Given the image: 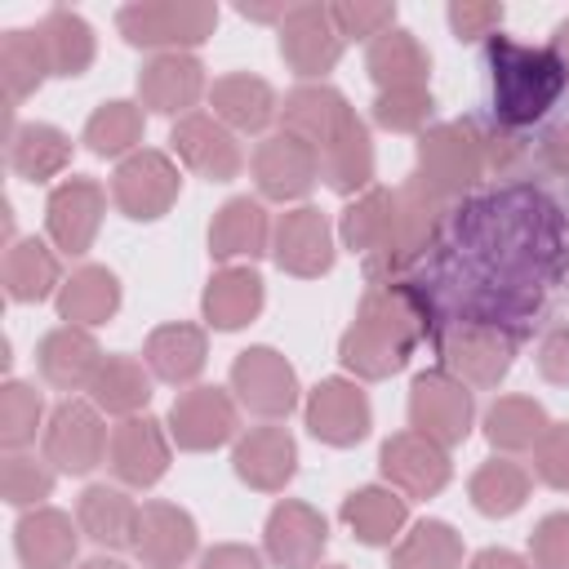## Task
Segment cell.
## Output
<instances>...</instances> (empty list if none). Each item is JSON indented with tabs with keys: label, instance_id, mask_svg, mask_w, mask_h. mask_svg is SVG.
I'll use <instances>...</instances> for the list:
<instances>
[{
	"label": "cell",
	"instance_id": "cell-1",
	"mask_svg": "<svg viewBox=\"0 0 569 569\" xmlns=\"http://www.w3.org/2000/svg\"><path fill=\"white\" fill-rule=\"evenodd\" d=\"M440 262L418 284L436 320H489L525 333L547 289L565 271V218L551 196L529 182L498 187L449 209ZM440 333V329H436Z\"/></svg>",
	"mask_w": 569,
	"mask_h": 569
},
{
	"label": "cell",
	"instance_id": "cell-2",
	"mask_svg": "<svg viewBox=\"0 0 569 569\" xmlns=\"http://www.w3.org/2000/svg\"><path fill=\"white\" fill-rule=\"evenodd\" d=\"M449 200L436 196L418 173L409 182L391 187H369L342 209L338 236L342 244L365 262L369 280H400L427 253L440 244L445 222H449Z\"/></svg>",
	"mask_w": 569,
	"mask_h": 569
},
{
	"label": "cell",
	"instance_id": "cell-3",
	"mask_svg": "<svg viewBox=\"0 0 569 569\" xmlns=\"http://www.w3.org/2000/svg\"><path fill=\"white\" fill-rule=\"evenodd\" d=\"M440 320L427 289L413 276L400 280H369L360 293L356 320L338 338V360L356 382H382L409 365L418 342L436 338Z\"/></svg>",
	"mask_w": 569,
	"mask_h": 569
},
{
	"label": "cell",
	"instance_id": "cell-4",
	"mask_svg": "<svg viewBox=\"0 0 569 569\" xmlns=\"http://www.w3.org/2000/svg\"><path fill=\"white\" fill-rule=\"evenodd\" d=\"M485 62L493 84V120L507 129L542 120L565 93V67L551 44H520L511 36H493L485 44Z\"/></svg>",
	"mask_w": 569,
	"mask_h": 569
},
{
	"label": "cell",
	"instance_id": "cell-5",
	"mask_svg": "<svg viewBox=\"0 0 569 569\" xmlns=\"http://www.w3.org/2000/svg\"><path fill=\"white\" fill-rule=\"evenodd\" d=\"M116 27L133 49L191 53L218 27L213 0H138L116 9Z\"/></svg>",
	"mask_w": 569,
	"mask_h": 569
},
{
	"label": "cell",
	"instance_id": "cell-6",
	"mask_svg": "<svg viewBox=\"0 0 569 569\" xmlns=\"http://www.w3.org/2000/svg\"><path fill=\"white\" fill-rule=\"evenodd\" d=\"M485 138L476 120H445L418 133V178L449 204L485 178Z\"/></svg>",
	"mask_w": 569,
	"mask_h": 569
},
{
	"label": "cell",
	"instance_id": "cell-7",
	"mask_svg": "<svg viewBox=\"0 0 569 569\" xmlns=\"http://www.w3.org/2000/svg\"><path fill=\"white\" fill-rule=\"evenodd\" d=\"M436 347H440V369H449L458 382L498 387L516 365L520 333L489 320H449L440 325Z\"/></svg>",
	"mask_w": 569,
	"mask_h": 569
},
{
	"label": "cell",
	"instance_id": "cell-8",
	"mask_svg": "<svg viewBox=\"0 0 569 569\" xmlns=\"http://www.w3.org/2000/svg\"><path fill=\"white\" fill-rule=\"evenodd\" d=\"M178 191H182V173H178V164H173L164 151H156V147H138V151L124 156V160L116 164V173H111V200H116V209H120L124 218H133V222H156V218H164V213L173 209Z\"/></svg>",
	"mask_w": 569,
	"mask_h": 569
},
{
	"label": "cell",
	"instance_id": "cell-9",
	"mask_svg": "<svg viewBox=\"0 0 569 569\" xmlns=\"http://www.w3.org/2000/svg\"><path fill=\"white\" fill-rule=\"evenodd\" d=\"M471 418H476V400H471L467 382H458L449 369H422L413 378V387H409V427L413 431L453 449L471 436Z\"/></svg>",
	"mask_w": 569,
	"mask_h": 569
},
{
	"label": "cell",
	"instance_id": "cell-10",
	"mask_svg": "<svg viewBox=\"0 0 569 569\" xmlns=\"http://www.w3.org/2000/svg\"><path fill=\"white\" fill-rule=\"evenodd\" d=\"M107 445H111V436H107L102 409L93 400L67 396L44 422V462L62 476H89L107 458Z\"/></svg>",
	"mask_w": 569,
	"mask_h": 569
},
{
	"label": "cell",
	"instance_id": "cell-11",
	"mask_svg": "<svg viewBox=\"0 0 569 569\" xmlns=\"http://www.w3.org/2000/svg\"><path fill=\"white\" fill-rule=\"evenodd\" d=\"M276 36H280V58H284V67H289L293 76H302L307 84H316L325 71H333L338 58H342V49H347V40H342V31H338L329 4H320V0L293 4V9L284 13V22H280Z\"/></svg>",
	"mask_w": 569,
	"mask_h": 569
},
{
	"label": "cell",
	"instance_id": "cell-12",
	"mask_svg": "<svg viewBox=\"0 0 569 569\" xmlns=\"http://www.w3.org/2000/svg\"><path fill=\"white\" fill-rule=\"evenodd\" d=\"M231 391L249 413L276 422L298 405V373L276 347H244L231 360Z\"/></svg>",
	"mask_w": 569,
	"mask_h": 569
},
{
	"label": "cell",
	"instance_id": "cell-13",
	"mask_svg": "<svg viewBox=\"0 0 569 569\" xmlns=\"http://www.w3.org/2000/svg\"><path fill=\"white\" fill-rule=\"evenodd\" d=\"M169 440L187 453H209V449H222L236 427H240V413H236V400L231 391L222 387H187L178 391V400L169 405Z\"/></svg>",
	"mask_w": 569,
	"mask_h": 569
},
{
	"label": "cell",
	"instance_id": "cell-14",
	"mask_svg": "<svg viewBox=\"0 0 569 569\" xmlns=\"http://www.w3.org/2000/svg\"><path fill=\"white\" fill-rule=\"evenodd\" d=\"M378 467H382L387 485L396 493H405V498H436L449 485V476H453L449 449L436 445L431 436L413 431V427H405V431H396V436L382 440Z\"/></svg>",
	"mask_w": 569,
	"mask_h": 569
},
{
	"label": "cell",
	"instance_id": "cell-15",
	"mask_svg": "<svg viewBox=\"0 0 569 569\" xmlns=\"http://www.w3.org/2000/svg\"><path fill=\"white\" fill-rule=\"evenodd\" d=\"M307 431L320 440V445H333V449H351L369 436L373 427V409H369V396L356 378H320L311 391H307Z\"/></svg>",
	"mask_w": 569,
	"mask_h": 569
},
{
	"label": "cell",
	"instance_id": "cell-16",
	"mask_svg": "<svg viewBox=\"0 0 569 569\" xmlns=\"http://www.w3.org/2000/svg\"><path fill=\"white\" fill-rule=\"evenodd\" d=\"M102 213H107L102 182L76 173V178H67V182H58L49 191V200H44V231H49L53 249L80 258V253L93 249L98 227H102Z\"/></svg>",
	"mask_w": 569,
	"mask_h": 569
},
{
	"label": "cell",
	"instance_id": "cell-17",
	"mask_svg": "<svg viewBox=\"0 0 569 569\" xmlns=\"http://www.w3.org/2000/svg\"><path fill=\"white\" fill-rule=\"evenodd\" d=\"M169 147L204 182H231L240 173V164H244V151H240L236 133L209 111H191V116L173 120Z\"/></svg>",
	"mask_w": 569,
	"mask_h": 569
},
{
	"label": "cell",
	"instance_id": "cell-18",
	"mask_svg": "<svg viewBox=\"0 0 569 569\" xmlns=\"http://www.w3.org/2000/svg\"><path fill=\"white\" fill-rule=\"evenodd\" d=\"M329 547V520L298 498H284L271 507L262 525V551L276 569H316Z\"/></svg>",
	"mask_w": 569,
	"mask_h": 569
},
{
	"label": "cell",
	"instance_id": "cell-19",
	"mask_svg": "<svg viewBox=\"0 0 569 569\" xmlns=\"http://www.w3.org/2000/svg\"><path fill=\"white\" fill-rule=\"evenodd\" d=\"M107 462H111V471H116L120 485H129V489H151V485L169 471V431H164V422L151 418V413L120 418V422L111 427Z\"/></svg>",
	"mask_w": 569,
	"mask_h": 569
},
{
	"label": "cell",
	"instance_id": "cell-20",
	"mask_svg": "<svg viewBox=\"0 0 569 569\" xmlns=\"http://www.w3.org/2000/svg\"><path fill=\"white\" fill-rule=\"evenodd\" d=\"M320 178V156L311 142L293 138V133H271L258 142L253 151V182H258V196L262 200H302Z\"/></svg>",
	"mask_w": 569,
	"mask_h": 569
},
{
	"label": "cell",
	"instance_id": "cell-21",
	"mask_svg": "<svg viewBox=\"0 0 569 569\" xmlns=\"http://www.w3.org/2000/svg\"><path fill=\"white\" fill-rule=\"evenodd\" d=\"M271 258L284 276L298 280H316L333 267V231L329 218L316 204H298L289 213H280L276 231H271Z\"/></svg>",
	"mask_w": 569,
	"mask_h": 569
},
{
	"label": "cell",
	"instance_id": "cell-22",
	"mask_svg": "<svg viewBox=\"0 0 569 569\" xmlns=\"http://www.w3.org/2000/svg\"><path fill=\"white\" fill-rule=\"evenodd\" d=\"M231 471L258 493H280L298 471V440L276 422L249 427L244 436H236Z\"/></svg>",
	"mask_w": 569,
	"mask_h": 569
},
{
	"label": "cell",
	"instance_id": "cell-23",
	"mask_svg": "<svg viewBox=\"0 0 569 569\" xmlns=\"http://www.w3.org/2000/svg\"><path fill=\"white\" fill-rule=\"evenodd\" d=\"M196 542H200V529H196L187 507L164 502V498L142 502L133 551H138V560L147 569H178V565H187L196 556Z\"/></svg>",
	"mask_w": 569,
	"mask_h": 569
},
{
	"label": "cell",
	"instance_id": "cell-24",
	"mask_svg": "<svg viewBox=\"0 0 569 569\" xmlns=\"http://www.w3.org/2000/svg\"><path fill=\"white\" fill-rule=\"evenodd\" d=\"M204 93V67L196 53H151L138 71V98L147 111L160 116H191V107Z\"/></svg>",
	"mask_w": 569,
	"mask_h": 569
},
{
	"label": "cell",
	"instance_id": "cell-25",
	"mask_svg": "<svg viewBox=\"0 0 569 569\" xmlns=\"http://www.w3.org/2000/svg\"><path fill=\"white\" fill-rule=\"evenodd\" d=\"M102 347L93 342L89 329L80 325H58L40 338L36 347V365H40V378L58 391H89L98 369H102Z\"/></svg>",
	"mask_w": 569,
	"mask_h": 569
},
{
	"label": "cell",
	"instance_id": "cell-26",
	"mask_svg": "<svg viewBox=\"0 0 569 569\" xmlns=\"http://www.w3.org/2000/svg\"><path fill=\"white\" fill-rule=\"evenodd\" d=\"M351 116H356V107H351L333 84H325V80L298 84V89H289L284 102H280V124H284V133L311 142L316 156L333 142V133H338Z\"/></svg>",
	"mask_w": 569,
	"mask_h": 569
},
{
	"label": "cell",
	"instance_id": "cell-27",
	"mask_svg": "<svg viewBox=\"0 0 569 569\" xmlns=\"http://www.w3.org/2000/svg\"><path fill=\"white\" fill-rule=\"evenodd\" d=\"M142 360H147L151 378H160L169 387H196V378L209 360V338L191 320H169V325L147 333Z\"/></svg>",
	"mask_w": 569,
	"mask_h": 569
},
{
	"label": "cell",
	"instance_id": "cell-28",
	"mask_svg": "<svg viewBox=\"0 0 569 569\" xmlns=\"http://www.w3.org/2000/svg\"><path fill=\"white\" fill-rule=\"evenodd\" d=\"M13 547L22 569H71L80 547V525L58 507H31L13 525Z\"/></svg>",
	"mask_w": 569,
	"mask_h": 569
},
{
	"label": "cell",
	"instance_id": "cell-29",
	"mask_svg": "<svg viewBox=\"0 0 569 569\" xmlns=\"http://www.w3.org/2000/svg\"><path fill=\"white\" fill-rule=\"evenodd\" d=\"M209 107L231 133H262L280 116V98L262 76L231 71L209 84Z\"/></svg>",
	"mask_w": 569,
	"mask_h": 569
},
{
	"label": "cell",
	"instance_id": "cell-30",
	"mask_svg": "<svg viewBox=\"0 0 569 569\" xmlns=\"http://www.w3.org/2000/svg\"><path fill=\"white\" fill-rule=\"evenodd\" d=\"M271 222H267V209H262V200H253V196H231L218 213H213V222H209V253L218 258V262H231V258H262L267 249H271Z\"/></svg>",
	"mask_w": 569,
	"mask_h": 569
},
{
	"label": "cell",
	"instance_id": "cell-31",
	"mask_svg": "<svg viewBox=\"0 0 569 569\" xmlns=\"http://www.w3.org/2000/svg\"><path fill=\"white\" fill-rule=\"evenodd\" d=\"M262 302H267V289H262V276L253 267H222L209 276L204 293H200L204 325H213L222 333H236L249 320H258Z\"/></svg>",
	"mask_w": 569,
	"mask_h": 569
},
{
	"label": "cell",
	"instance_id": "cell-32",
	"mask_svg": "<svg viewBox=\"0 0 569 569\" xmlns=\"http://www.w3.org/2000/svg\"><path fill=\"white\" fill-rule=\"evenodd\" d=\"M0 280H4L9 302H22V307L27 302H44V298H58V289H62V262L36 236L9 240L4 262H0Z\"/></svg>",
	"mask_w": 569,
	"mask_h": 569
},
{
	"label": "cell",
	"instance_id": "cell-33",
	"mask_svg": "<svg viewBox=\"0 0 569 569\" xmlns=\"http://www.w3.org/2000/svg\"><path fill=\"white\" fill-rule=\"evenodd\" d=\"M138 502L124 493V489H111V485H89L76 502V525L89 542L107 547V551H124L133 547L138 538Z\"/></svg>",
	"mask_w": 569,
	"mask_h": 569
},
{
	"label": "cell",
	"instance_id": "cell-34",
	"mask_svg": "<svg viewBox=\"0 0 569 569\" xmlns=\"http://www.w3.org/2000/svg\"><path fill=\"white\" fill-rule=\"evenodd\" d=\"M58 316L67 325H80V329H98L107 325L116 311H120V280L111 267H98V262H84L76 267L62 289H58Z\"/></svg>",
	"mask_w": 569,
	"mask_h": 569
},
{
	"label": "cell",
	"instance_id": "cell-35",
	"mask_svg": "<svg viewBox=\"0 0 569 569\" xmlns=\"http://www.w3.org/2000/svg\"><path fill=\"white\" fill-rule=\"evenodd\" d=\"M409 520V498L391 485H360L342 498V525L365 547H387Z\"/></svg>",
	"mask_w": 569,
	"mask_h": 569
},
{
	"label": "cell",
	"instance_id": "cell-36",
	"mask_svg": "<svg viewBox=\"0 0 569 569\" xmlns=\"http://www.w3.org/2000/svg\"><path fill=\"white\" fill-rule=\"evenodd\" d=\"M365 71L369 80L382 89H409V84H427L431 76V53L422 49V40L405 27H391L382 31L378 40H369L365 49Z\"/></svg>",
	"mask_w": 569,
	"mask_h": 569
},
{
	"label": "cell",
	"instance_id": "cell-37",
	"mask_svg": "<svg viewBox=\"0 0 569 569\" xmlns=\"http://www.w3.org/2000/svg\"><path fill=\"white\" fill-rule=\"evenodd\" d=\"M320 178L338 196H365L373 187V138L360 116H351L333 133V142L320 151Z\"/></svg>",
	"mask_w": 569,
	"mask_h": 569
},
{
	"label": "cell",
	"instance_id": "cell-38",
	"mask_svg": "<svg viewBox=\"0 0 569 569\" xmlns=\"http://www.w3.org/2000/svg\"><path fill=\"white\" fill-rule=\"evenodd\" d=\"M40 44H44V58H49V76H84L93 67V53H98V40H93V27L76 13V9H49L36 27Z\"/></svg>",
	"mask_w": 569,
	"mask_h": 569
},
{
	"label": "cell",
	"instance_id": "cell-39",
	"mask_svg": "<svg viewBox=\"0 0 569 569\" xmlns=\"http://www.w3.org/2000/svg\"><path fill=\"white\" fill-rule=\"evenodd\" d=\"M71 164V138L58 129V124H44V120H31V124H18L13 138H9V169L27 182H49L58 178L62 169Z\"/></svg>",
	"mask_w": 569,
	"mask_h": 569
},
{
	"label": "cell",
	"instance_id": "cell-40",
	"mask_svg": "<svg viewBox=\"0 0 569 569\" xmlns=\"http://www.w3.org/2000/svg\"><path fill=\"white\" fill-rule=\"evenodd\" d=\"M547 427H551L547 422V409L533 396H498L485 409V440L498 453H525V449H533Z\"/></svg>",
	"mask_w": 569,
	"mask_h": 569
},
{
	"label": "cell",
	"instance_id": "cell-41",
	"mask_svg": "<svg viewBox=\"0 0 569 569\" xmlns=\"http://www.w3.org/2000/svg\"><path fill=\"white\" fill-rule=\"evenodd\" d=\"M529 485H533V480H529V471H525L520 462H511V458H489V462H480V467L471 471L467 493H471V507H476L480 516L507 520V516H516V511L525 507Z\"/></svg>",
	"mask_w": 569,
	"mask_h": 569
},
{
	"label": "cell",
	"instance_id": "cell-42",
	"mask_svg": "<svg viewBox=\"0 0 569 569\" xmlns=\"http://www.w3.org/2000/svg\"><path fill=\"white\" fill-rule=\"evenodd\" d=\"M89 400L102 413L133 418L151 400V369H142V360H133V356H107L89 387Z\"/></svg>",
	"mask_w": 569,
	"mask_h": 569
},
{
	"label": "cell",
	"instance_id": "cell-43",
	"mask_svg": "<svg viewBox=\"0 0 569 569\" xmlns=\"http://www.w3.org/2000/svg\"><path fill=\"white\" fill-rule=\"evenodd\" d=\"M142 129H147L142 107L129 98H111V102L93 107V116L84 120V147L102 160H124L138 151Z\"/></svg>",
	"mask_w": 569,
	"mask_h": 569
},
{
	"label": "cell",
	"instance_id": "cell-44",
	"mask_svg": "<svg viewBox=\"0 0 569 569\" xmlns=\"http://www.w3.org/2000/svg\"><path fill=\"white\" fill-rule=\"evenodd\" d=\"M49 76V58H44V44L36 31L27 27H13L0 36V84H4V98L9 107L27 102Z\"/></svg>",
	"mask_w": 569,
	"mask_h": 569
},
{
	"label": "cell",
	"instance_id": "cell-45",
	"mask_svg": "<svg viewBox=\"0 0 569 569\" xmlns=\"http://www.w3.org/2000/svg\"><path fill=\"white\" fill-rule=\"evenodd\" d=\"M391 569H462V533L445 520H418L396 542Z\"/></svg>",
	"mask_w": 569,
	"mask_h": 569
},
{
	"label": "cell",
	"instance_id": "cell-46",
	"mask_svg": "<svg viewBox=\"0 0 569 569\" xmlns=\"http://www.w3.org/2000/svg\"><path fill=\"white\" fill-rule=\"evenodd\" d=\"M40 418H44L40 391H36L31 382H22V378H9V382L0 387V445H4L9 453H22V449L36 440Z\"/></svg>",
	"mask_w": 569,
	"mask_h": 569
},
{
	"label": "cell",
	"instance_id": "cell-47",
	"mask_svg": "<svg viewBox=\"0 0 569 569\" xmlns=\"http://www.w3.org/2000/svg\"><path fill=\"white\" fill-rule=\"evenodd\" d=\"M431 111H436V98H431L427 84L382 89L373 98V124L391 129V133H422V129H431Z\"/></svg>",
	"mask_w": 569,
	"mask_h": 569
},
{
	"label": "cell",
	"instance_id": "cell-48",
	"mask_svg": "<svg viewBox=\"0 0 569 569\" xmlns=\"http://www.w3.org/2000/svg\"><path fill=\"white\" fill-rule=\"evenodd\" d=\"M0 493L9 507H40L53 493V467L27 453H9L0 462Z\"/></svg>",
	"mask_w": 569,
	"mask_h": 569
},
{
	"label": "cell",
	"instance_id": "cell-49",
	"mask_svg": "<svg viewBox=\"0 0 569 569\" xmlns=\"http://www.w3.org/2000/svg\"><path fill=\"white\" fill-rule=\"evenodd\" d=\"M342 40H378L382 31L396 27V4L391 0H338L329 4Z\"/></svg>",
	"mask_w": 569,
	"mask_h": 569
},
{
	"label": "cell",
	"instance_id": "cell-50",
	"mask_svg": "<svg viewBox=\"0 0 569 569\" xmlns=\"http://www.w3.org/2000/svg\"><path fill=\"white\" fill-rule=\"evenodd\" d=\"M533 569H569V511H551L529 533Z\"/></svg>",
	"mask_w": 569,
	"mask_h": 569
},
{
	"label": "cell",
	"instance_id": "cell-51",
	"mask_svg": "<svg viewBox=\"0 0 569 569\" xmlns=\"http://www.w3.org/2000/svg\"><path fill=\"white\" fill-rule=\"evenodd\" d=\"M533 476L551 489H569V422H551L533 445Z\"/></svg>",
	"mask_w": 569,
	"mask_h": 569
},
{
	"label": "cell",
	"instance_id": "cell-52",
	"mask_svg": "<svg viewBox=\"0 0 569 569\" xmlns=\"http://www.w3.org/2000/svg\"><path fill=\"white\" fill-rule=\"evenodd\" d=\"M502 13L507 9L493 4V0H453L445 9V18H449V27H453L458 40H493L498 27H502Z\"/></svg>",
	"mask_w": 569,
	"mask_h": 569
},
{
	"label": "cell",
	"instance_id": "cell-53",
	"mask_svg": "<svg viewBox=\"0 0 569 569\" xmlns=\"http://www.w3.org/2000/svg\"><path fill=\"white\" fill-rule=\"evenodd\" d=\"M538 373L556 387H569V329H551L538 347Z\"/></svg>",
	"mask_w": 569,
	"mask_h": 569
},
{
	"label": "cell",
	"instance_id": "cell-54",
	"mask_svg": "<svg viewBox=\"0 0 569 569\" xmlns=\"http://www.w3.org/2000/svg\"><path fill=\"white\" fill-rule=\"evenodd\" d=\"M200 569H262V556L244 542H218L200 556Z\"/></svg>",
	"mask_w": 569,
	"mask_h": 569
},
{
	"label": "cell",
	"instance_id": "cell-55",
	"mask_svg": "<svg viewBox=\"0 0 569 569\" xmlns=\"http://www.w3.org/2000/svg\"><path fill=\"white\" fill-rule=\"evenodd\" d=\"M538 156H542V164H547L551 173L569 178V120H556V124L542 133V142H538Z\"/></svg>",
	"mask_w": 569,
	"mask_h": 569
},
{
	"label": "cell",
	"instance_id": "cell-56",
	"mask_svg": "<svg viewBox=\"0 0 569 569\" xmlns=\"http://www.w3.org/2000/svg\"><path fill=\"white\" fill-rule=\"evenodd\" d=\"M467 569H533V560H525V556H516L507 547H485V551L471 556Z\"/></svg>",
	"mask_w": 569,
	"mask_h": 569
},
{
	"label": "cell",
	"instance_id": "cell-57",
	"mask_svg": "<svg viewBox=\"0 0 569 569\" xmlns=\"http://www.w3.org/2000/svg\"><path fill=\"white\" fill-rule=\"evenodd\" d=\"M551 49H556V58H560V67H565V89H569V18L556 22V31H551Z\"/></svg>",
	"mask_w": 569,
	"mask_h": 569
},
{
	"label": "cell",
	"instance_id": "cell-58",
	"mask_svg": "<svg viewBox=\"0 0 569 569\" xmlns=\"http://www.w3.org/2000/svg\"><path fill=\"white\" fill-rule=\"evenodd\" d=\"M284 4H240V18H253V22H284Z\"/></svg>",
	"mask_w": 569,
	"mask_h": 569
},
{
	"label": "cell",
	"instance_id": "cell-59",
	"mask_svg": "<svg viewBox=\"0 0 569 569\" xmlns=\"http://www.w3.org/2000/svg\"><path fill=\"white\" fill-rule=\"evenodd\" d=\"M76 569H124L120 560H107V556H93V560H84V565H76Z\"/></svg>",
	"mask_w": 569,
	"mask_h": 569
},
{
	"label": "cell",
	"instance_id": "cell-60",
	"mask_svg": "<svg viewBox=\"0 0 569 569\" xmlns=\"http://www.w3.org/2000/svg\"><path fill=\"white\" fill-rule=\"evenodd\" d=\"M320 569H347V565H320Z\"/></svg>",
	"mask_w": 569,
	"mask_h": 569
}]
</instances>
